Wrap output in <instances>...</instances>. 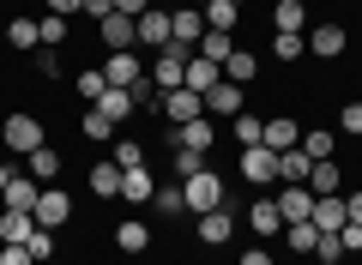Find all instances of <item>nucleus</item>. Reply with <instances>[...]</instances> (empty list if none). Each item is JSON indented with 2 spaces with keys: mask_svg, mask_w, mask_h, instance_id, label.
Here are the masks:
<instances>
[{
  "mask_svg": "<svg viewBox=\"0 0 362 265\" xmlns=\"http://www.w3.org/2000/svg\"><path fill=\"white\" fill-rule=\"evenodd\" d=\"M133 30H139V42H151V49H169V13H139L133 18Z\"/></svg>",
  "mask_w": 362,
  "mask_h": 265,
  "instance_id": "obj_19",
  "label": "nucleus"
},
{
  "mask_svg": "<svg viewBox=\"0 0 362 265\" xmlns=\"http://www.w3.org/2000/svg\"><path fill=\"white\" fill-rule=\"evenodd\" d=\"M175 145H194V151H211V145H218V126H211V114H199V121L175 126Z\"/></svg>",
  "mask_w": 362,
  "mask_h": 265,
  "instance_id": "obj_20",
  "label": "nucleus"
},
{
  "mask_svg": "<svg viewBox=\"0 0 362 265\" xmlns=\"http://www.w3.org/2000/svg\"><path fill=\"white\" fill-rule=\"evenodd\" d=\"M187 6H199V13H206V6H211V0H187Z\"/></svg>",
  "mask_w": 362,
  "mask_h": 265,
  "instance_id": "obj_54",
  "label": "nucleus"
},
{
  "mask_svg": "<svg viewBox=\"0 0 362 265\" xmlns=\"http://www.w3.org/2000/svg\"><path fill=\"white\" fill-rule=\"evenodd\" d=\"M109 13H115V0H85V18H97V25H103Z\"/></svg>",
  "mask_w": 362,
  "mask_h": 265,
  "instance_id": "obj_49",
  "label": "nucleus"
},
{
  "mask_svg": "<svg viewBox=\"0 0 362 265\" xmlns=\"http://www.w3.org/2000/svg\"><path fill=\"white\" fill-rule=\"evenodd\" d=\"M187 61H194V54H157V61H151V85L157 90H181V78H187Z\"/></svg>",
  "mask_w": 362,
  "mask_h": 265,
  "instance_id": "obj_8",
  "label": "nucleus"
},
{
  "mask_svg": "<svg viewBox=\"0 0 362 265\" xmlns=\"http://www.w3.org/2000/svg\"><path fill=\"white\" fill-rule=\"evenodd\" d=\"M206 169V151H194V145H175V175L187 181V175H199Z\"/></svg>",
  "mask_w": 362,
  "mask_h": 265,
  "instance_id": "obj_39",
  "label": "nucleus"
},
{
  "mask_svg": "<svg viewBox=\"0 0 362 265\" xmlns=\"http://www.w3.org/2000/svg\"><path fill=\"white\" fill-rule=\"evenodd\" d=\"M85 139H115V121L103 109H90V102H85Z\"/></svg>",
  "mask_w": 362,
  "mask_h": 265,
  "instance_id": "obj_37",
  "label": "nucleus"
},
{
  "mask_svg": "<svg viewBox=\"0 0 362 265\" xmlns=\"http://www.w3.org/2000/svg\"><path fill=\"white\" fill-rule=\"evenodd\" d=\"M284 241L296 253H314V247H320V229H314V223H284Z\"/></svg>",
  "mask_w": 362,
  "mask_h": 265,
  "instance_id": "obj_33",
  "label": "nucleus"
},
{
  "mask_svg": "<svg viewBox=\"0 0 362 265\" xmlns=\"http://www.w3.org/2000/svg\"><path fill=\"white\" fill-rule=\"evenodd\" d=\"M115 163H121V169H139V163H145V151H139L133 139H121V145H115Z\"/></svg>",
  "mask_w": 362,
  "mask_h": 265,
  "instance_id": "obj_44",
  "label": "nucleus"
},
{
  "mask_svg": "<svg viewBox=\"0 0 362 265\" xmlns=\"http://www.w3.org/2000/svg\"><path fill=\"white\" fill-rule=\"evenodd\" d=\"M254 73H259V54H247V49H230V61H223V78H230V85H247Z\"/></svg>",
  "mask_w": 362,
  "mask_h": 265,
  "instance_id": "obj_26",
  "label": "nucleus"
},
{
  "mask_svg": "<svg viewBox=\"0 0 362 265\" xmlns=\"http://www.w3.org/2000/svg\"><path fill=\"white\" fill-rule=\"evenodd\" d=\"M230 49H235V42H230V30H206V37H199V49L194 54H206V61H230Z\"/></svg>",
  "mask_w": 362,
  "mask_h": 265,
  "instance_id": "obj_28",
  "label": "nucleus"
},
{
  "mask_svg": "<svg viewBox=\"0 0 362 265\" xmlns=\"http://www.w3.org/2000/svg\"><path fill=\"white\" fill-rule=\"evenodd\" d=\"M235 265H272V253H266V247H247V253H242Z\"/></svg>",
  "mask_w": 362,
  "mask_h": 265,
  "instance_id": "obj_51",
  "label": "nucleus"
},
{
  "mask_svg": "<svg viewBox=\"0 0 362 265\" xmlns=\"http://www.w3.org/2000/svg\"><path fill=\"white\" fill-rule=\"evenodd\" d=\"M218 78H223V66H218V61H206V54H194V61H187V78H181V85L206 97V90L218 85Z\"/></svg>",
  "mask_w": 362,
  "mask_h": 265,
  "instance_id": "obj_22",
  "label": "nucleus"
},
{
  "mask_svg": "<svg viewBox=\"0 0 362 265\" xmlns=\"http://www.w3.org/2000/svg\"><path fill=\"white\" fill-rule=\"evenodd\" d=\"M30 235H37V217L30 211H0V247H18Z\"/></svg>",
  "mask_w": 362,
  "mask_h": 265,
  "instance_id": "obj_17",
  "label": "nucleus"
},
{
  "mask_svg": "<svg viewBox=\"0 0 362 265\" xmlns=\"http://www.w3.org/2000/svg\"><path fill=\"white\" fill-rule=\"evenodd\" d=\"M308 223H314V229H344V223H350V205H344V193H326V199H314Z\"/></svg>",
  "mask_w": 362,
  "mask_h": 265,
  "instance_id": "obj_14",
  "label": "nucleus"
},
{
  "mask_svg": "<svg viewBox=\"0 0 362 265\" xmlns=\"http://www.w3.org/2000/svg\"><path fill=\"white\" fill-rule=\"evenodd\" d=\"M151 193H157V181H151V169H121V199H133V205H145V199H151Z\"/></svg>",
  "mask_w": 362,
  "mask_h": 265,
  "instance_id": "obj_23",
  "label": "nucleus"
},
{
  "mask_svg": "<svg viewBox=\"0 0 362 265\" xmlns=\"http://www.w3.org/2000/svg\"><path fill=\"white\" fill-rule=\"evenodd\" d=\"M235 6H242V0H235Z\"/></svg>",
  "mask_w": 362,
  "mask_h": 265,
  "instance_id": "obj_57",
  "label": "nucleus"
},
{
  "mask_svg": "<svg viewBox=\"0 0 362 265\" xmlns=\"http://www.w3.org/2000/svg\"><path fill=\"white\" fill-rule=\"evenodd\" d=\"M6 187H13V169H6V163H0V193H6Z\"/></svg>",
  "mask_w": 362,
  "mask_h": 265,
  "instance_id": "obj_53",
  "label": "nucleus"
},
{
  "mask_svg": "<svg viewBox=\"0 0 362 265\" xmlns=\"http://www.w3.org/2000/svg\"><path fill=\"white\" fill-rule=\"evenodd\" d=\"M37 73L42 78H61V49H37Z\"/></svg>",
  "mask_w": 362,
  "mask_h": 265,
  "instance_id": "obj_43",
  "label": "nucleus"
},
{
  "mask_svg": "<svg viewBox=\"0 0 362 265\" xmlns=\"http://www.w3.org/2000/svg\"><path fill=\"white\" fill-rule=\"evenodd\" d=\"M272 54H278V61H302V54H308V42L290 37V30H272Z\"/></svg>",
  "mask_w": 362,
  "mask_h": 265,
  "instance_id": "obj_34",
  "label": "nucleus"
},
{
  "mask_svg": "<svg viewBox=\"0 0 362 265\" xmlns=\"http://www.w3.org/2000/svg\"><path fill=\"white\" fill-rule=\"evenodd\" d=\"M37 37H42V49H61V42H66V18H42V25H37Z\"/></svg>",
  "mask_w": 362,
  "mask_h": 265,
  "instance_id": "obj_40",
  "label": "nucleus"
},
{
  "mask_svg": "<svg viewBox=\"0 0 362 265\" xmlns=\"http://www.w3.org/2000/svg\"><path fill=\"white\" fill-rule=\"evenodd\" d=\"M259 133H266V121H254V114H235V121H230V139L242 145V151H247V145H259Z\"/></svg>",
  "mask_w": 362,
  "mask_h": 265,
  "instance_id": "obj_31",
  "label": "nucleus"
},
{
  "mask_svg": "<svg viewBox=\"0 0 362 265\" xmlns=\"http://www.w3.org/2000/svg\"><path fill=\"white\" fill-rule=\"evenodd\" d=\"M308 151H302V145H296V151H284V157H278V181H308Z\"/></svg>",
  "mask_w": 362,
  "mask_h": 265,
  "instance_id": "obj_29",
  "label": "nucleus"
},
{
  "mask_svg": "<svg viewBox=\"0 0 362 265\" xmlns=\"http://www.w3.org/2000/svg\"><path fill=\"white\" fill-rule=\"evenodd\" d=\"M37 175H13V187H6V193H0V205H6V211H30V217H37Z\"/></svg>",
  "mask_w": 362,
  "mask_h": 265,
  "instance_id": "obj_15",
  "label": "nucleus"
},
{
  "mask_svg": "<svg viewBox=\"0 0 362 265\" xmlns=\"http://www.w3.org/2000/svg\"><path fill=\"white\" fill-rule=\"evenodd\" d=\"M344 205H350V223H362V193H344Z\"/></svg>",
  "mask_w": 362,
  "mask_h": 265,
  "instance_id": "obj_52",
  "label": "nucleus"
},
{
  "mask_svg": "<svg viewBox=\"0 0 362 265\" xmlns=\"http://www.w3.org/2000/svg\"><path fill=\"white\" fill-rule=\"evenodd\" d=\"M151 205H157L163 217H181V211H187V205H181V181H169V187H157V193H151Z\"/></svg>",
  "mask_w": 362,
  "mask_h": 265,
  "instance_id": "obj_36",
  "label": "nucleus"
},
{
  "mask_svg": "<svg viewBox=\"0 0 362 265\" xmlns=\"http://www.w3.org/2000/svg\"><path fill=\"white\" fill-rule=\"evenodd\" d=\"M54 18H73V13H85V0H42Z\"/></svg>",
  "mask_w": 362,
  "mask_h": 265,
  "instance_id": "obj_47",
  "label": "nucleus"
},
{
  "mask_svg": "<svg viewBox=\"0 0 362 265\" xmlns=\"http://www.w3.org/2000/svg\"><path fill=\"white\" fill-rule=\"evenodd\" d=\"M42 265H61V259H42Z\"/></svg>",
  "mask_w": 362,
  "mask_h": 265,
  "instance_id": "obj_55",
  "label": "nucleus"
},
{
  "mask_svg": "<svg viewBox=\"0 0 362 265\" xmlns=\"http://www.w3.org/2000/svg\"><path fill=\"white\" fill-rule=\"evenodd\" d=\"M25 247L37 253V265H42V259H54V235H49V229H42V223H37V235H30Z\"/></svg>",
  "mask_w": 362,
  "mask_h": 265,
  "instance_id": "obj_42",
  "label": "nucleus"
},
{
  "mask_svg": "<svg viewBox=\"0 0 362 265\" xmlns=\"http://www.w3.org/2000/svg\"><path fill=\"white\" fill-rule=\"evenodd\" d=\"M30 175H37V181H54V175H61V151L37 145V151H30Z\"/></svg>",
  "mask_w": 362,
  "mask_h": 265,
  "instance_id": "obj_32",
  "label": "nucleus"
},
{
  "mask_svg": "<svg viewBox=\"0 0 362 265\" xmlns=\"http://www.w3.org/2000/svg\"><path fill=\"white\" fill-rule=\"evenodd\" d=\"M308 211H314V193L302 187V181H284V187H278V217H284V223H308Z\"/></svg>",
  "mask_w": 362,
  "mask_h": 265,
  "instance_id": "obj_5",
  "label": "nucleus"
},
{
  "mask_svg": "<svg viewBox=\"0 0 362 265\" xmlns=\"http://www.w3.org/2000/svg\"><path fill=\"white\" fill-rule=\"evenodd\" d=\"M90 109H103V114H109V121H115V126H121V121H127V114H133V97H127V90H121V85H109V90H103V97L90 102Z\"/></svg>",
  "mask_w": 362,
  "mask_h": 265,
  "instance_id": "obj_25",
  "label": "nucleus"
},
{
  "mask_svg": "<svg viewBox=\"0 0 362 265\" xmlns=\"http://www.w3.org/2000/svg\"><path fill=\"white\" fill-rule=\"evenodd\" d=\"M103 78H109V85H121V90H133V85H139V78H145V66H139V54H109V61H103Z\"/></svg>",
  "mask_w": 362,
  "mask_h": 265,
  "instance_id": "obj_12",
  "label": "nucleus"
},
{
  "mask_svg": "<svg viewBox=\"0 0 362 265\" xmlns=\"http://www.w3.org/2000/svg\"><path fill=\"white\" fill-rule=\"evenodd\" d=\"M0 139H6V151H37L42 145V121L37 114H6V126H0Z\"/></svg>",
  "mask_w": 362,
  "mask_h": 265,
  "instance_id": "obj_3",
  "label": "nucleus"
},
{
  "mask_svg": "<svg viewBox=\"0 0 362 265\" xmlns=\"http://www.w3.org/2000/svg\"><path fill=\"white\" fill-rule=\"evenodd\" d=\"M157 109H163L175 126H187V121H199V114H206V97L181 85V90H163V102H157Z\"/></svg>",
  "mask_w": 362,
  "mask_h": 265,
  "instance_id": "obj_4",
  "label": "nucleus"
},
{
  "mask_svg": "<svg viewBox=\"0 0 362 265\" xmlns=\"http://www.w3.org/2000/svg\"><path fill=\"white\" fill-rule=\"evenodd\" d=\"M302 187H308L314 199H326V193H344V169H338L332 157H320V163L308 169V181H302Z\"/></svg>",
  "mask_w": 362,
  "mask_h": 265,
  "instance_id": "obj_11",
  "label": "nucleus"
},
{
  "mask_svg": "<svg viewBox=\"0 0 362 265\" xmlns=\"http://www.w3.org/2000/svg\"><path fill=\"white\" fill-rule=\"evenodd\" d=\"M259 145L284 157V151H296V145H302V126L290 121V114H272V121H266V133H259Z\"/></svg>",
  "mask_w": 362,
  "mask_h": 265,
  "instance_id": "obj_7",
  "label": "nucleus"
},
{
  "mask_svg": "<svg viewBox=\"0 0 362 265\" xmlns=\"http://www.w3.org/2000/svg\"><path fill=\"white\" fill-rule=\"evenodd\" d=\"M272 30L302 37V30H308V6H302V0H278V6H272Z\"/></svg>",
  "mask_w": 362,
  "mask_h": 265,
  "instance_id": "obj_18",
  "label": "nucleus"
},
{
  "mask_svg": "<svg viewBox=\"0 0 362 265\" xmlns=\"http://www.w3.org/2000/svg\"><path fill=\"white\" fill-rule=\"evenodd\" d=\"M194 235L206 241V247H223V241L235 235V211H230V205H218V211H206V217H199V229H194Z\"/></svg>",
  "mask_w": 362,
  "mask_h": 265,
  "instance_id": "obj_9",
  "label": "nucleus"
},
{
  "mask_svg": "<svg viewBox=\"0 0 362 265\" xmlns=\"http://www.w3.org/2000/svg\"><path fill=\"white\" fill-rule=\"evenodd\" d=\"M247 229H254V235H278V229H284L278 199H254V205H247Z\"/></svg>",
  "mask_w": 362,
  "mask_h": 265,
  "instance_id": "obj_21",
  "label": "nucleus"
},
{
  "mask_svg": "<svg viewBox=\"0 0 362 265\" xmlns=\"http://www.w3.org/2000/svg\"><path fill=\"white\" fill-rule=\"evenodd\" d=\"M0 42H6V30H0Z\"/></svg>",
  "mask_w": 362,
  "mask_h": 265,
  "instance_id": "obj_56",
  "label": "nucleus"
},
{
  "mask_svg": "<svg viewBox=\"0 0 362 265\" xmlns=\"http://www.w3.org/2000/svg\"><path fill=\"white\" fill-rule=\"evenodd\" d=\"M206 30H235V0H211L206 6Z\"/></svg>",
  "mask_w": 362,
  "mask_h": 265,
  "instance_id": "obj_35",
  "label": "nucleus"
},
{
  "mask_svg": "<svg viewBox=\"0 0 362 265\" xmlns=\"http://www.w3.org/2000/svg\"><path fill=\"white\" fill-rule=\"evenodd\" d=\"M103 90H109V78H103V73H78V97H85V102H97Z\"/></svg>",
  "mask_w": 362,
  "mask_h": 265,
  "instance_id": "obj_41",
  "label": "nucleus"
},
{
  "mask_svg": "<svg viewBox=\"0 0 362 265\" xmlns=\"http://www.w3.org/2000/svg\"><path fill=\"white\" fill-rule=\"evenodd\" d=\"M6 42H13V49H30V54H37V49H42L37 18H13V25H6Z\"/></svg>",
  "mask_w": 362,
  "mask_h": 265,
  "instance_id": "obj_27",
  "label": "nucleus"
},
{
  "mask_svg": "<svg viewBox=\"0 0 362 265\" xmlns=\"http://www.w3.org/2000/svg\"><path fill=\"white\" fill-rule=\"evenodd\" d=\"M206 114H223V121H235V114H242V85L218 78V85L206 90Z\"/></svg>",
  "mask_w": 362,
  "mask_h": 265,
  "instance_id": "obj_13",
  "label": "nucleus"
},
{
  "mask_svg": "<svg viewBox=\"0 0 362 265\" xmlns=\"http://www.w3.org/2000/svg\"><path fill=\"white\" fill-rule=\"evenodd\" d=\"M115 247L121 253H145V247H151V229H145V223H121L115 229Z\"/></svg>",
  "mask_w": 362,
  "mask_h": 265,
  "instance_id": "obj_30",
  "label": "nucleus"
},
{
  "mask_svg": "<svg viewBox=\"0 0 362 265\" xmlns=\"http://www.w3.org/2000/svg\"><path fill=\"white\" fill-rule=\"evenodd\" d=\"M0 265H37V253L18 241V247H0Z\"/></svg>",
  "mask_w": 362,
  "mask_h": 265,
  "instance_id": "obj_45",
  "label": "nucleus"
},
{
  "mask_svg": "<svg viewBox=\"0 0 362 265\" xmlns=\"http://www.w3.org/2000/svg\"><path fill=\"white\" fill-rule=\"evenodd\" d=\"M338 241H344V253H362V223H344V229H338Z\"/></svg>",
  "mask_w": 362,
  "mask_h": 265,
  "instance_id": "obj_48",
  "label": "nucleus"
},
{
  "mask_svg": "<svg viewBox=\"0 0 362 265\" xmlns=\"http://www.w3.org/2000/svg\"><path fill=\"white\" fill-rule=\"evenodd\" d=\"M235 175L254 181V187H272V181H278V151H266V145H247L242 163H235Z\"/></svg>",
  "mask_w": 362,
  "mask_h": 265,
  "instance_id": "obj_2",
  "label": "nucleus"
},
{
  "mask_svg": "<svg viewBox=\"0 0 362 265\" xmlns=\"http://www.w3.org/2000/svg\"><path fill=\"white\" fill-rule=\"evenodd\" d=\"M223 181H230V175H218V169H199V175H187V181H181V205H187L194 217L218 211V205L230 199V193H223Z\"/></svg>",
  "mask_w": 362,
  "mask_h": 265,
  "instance_id": "obj_1",
  "label": "nucleus"
},
{
  "mask_svg": "<svg viewBox=\"0 0 362 265\" xmlns=\"http://www.w3.org/2000/svg\"><path fill=\"white\" fill-rule=\"evenodd\" d=\"M97 37H103V49H109V54H127L133 42H139V30H133V18H127V13H109L103 25H97Z\"/></svg>",
  "mask_w": 362,
  "mask_h": 265,
  "instance_id": "obj_6",
  "label": "nucleus"
},
{
  "mask_svg": "<svg viewBox=\"0 0 362 265\" xmlns=\"http://www.w3.org/2000/svg\"><path fill=\"white\" fill-rule=\"evenodd\" d=\"M85 187H90V193H103V199H115V193H121V163H115V157H109V163H90Z\"/></svg>",
  "mask_w": 362,
  "mask_h": 265,
  "instance_id": "obj_24",
  "label": "nucleus"
},
{
  "mask_svg": "<svg viewBox=\"0 0 362 265\" xmlns=\"http://www.w3.org/2000/svg\"><path fill=\"white\" fill-rule=\"evenodd\" d=\"M115 13H127V18H139V13H151V0H115Z\"/></svg>",
  "mask_w": 362,
  "mask_h": 265,
  "instance_id": "obj_50",
  "label": "nucleus"
},
{
  "mask_svg": "<svg viewBox=\"0 0 362 265\" xmlns=\"http://www.w3.org/2000/svg\"><path fill=\"white\" fill-rule=\"evenodd\" d=\"M332 139H338V133H326V126H320V133H302V151H308V163L332 157Z\"/></svg>",
  "mask_w": 362,
  "mask_h": 265,
  "instance_id": "obj_38",
  "label": "nucleus"
},
{
  "mask_svg": "<svg viewBox=\"0 0 362 265\" xmlns=\"http://www.w3.org/2000/svg\"><path fill=\"white\" fill-rule=\"evenodd\" d=\"M302 42H308V54H320V61L344 54V30H338V25H314V30H302Z\"/></svg>",
  "mask_w": 362,
  "mask_h": 265,
  "instance_id": "obj_16",
  "label": "nucleus"
},
{
  "mask_svg": "<svg viewBox=\"0 0 362 265\" xmlns=\"http://www.w3.org/2000/svg\"><path fill=\"white\" fill-rule=\"evenodd\" d=\"M66 217H73V199H66L61 187H42V193H37V223H42V229H61Z\"/></svg>",
  "mask_w": 362,
  "mask_h": 265,
  "instance_id": "obj_10",
  "label": "nucleus"
},
{
  "mask_svg": "<svg viewBox=\"0 0 362 265\" xmlns=\"http://www.w3.org/2000/svg\"><path fill=\"white\" fill-rule=\"evenodd\" d=\"M338 126H344V133H362V102H344V109H338Z\"/></svg>",
  "mask_w": 362,
  "mask_h": 265,
  "instance_id": "obj_46",
  "label": "nucleus"
}]
</instances>
